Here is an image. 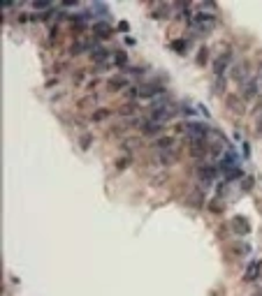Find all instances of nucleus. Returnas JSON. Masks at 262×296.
Masks as SVG:
<instances>
[{"instance_id": "nucleus-1", "label": "nucleus", "mask_w": 262, "mask_h": 296, "mask_svg": "<svg viewBox=\"0 0 262 296\" xmlns=\"http://www.w3.org/2000/svg\"><path fill=\"white\" fill-rule=\"evenodd\" d=\"M126 95L130 100H158V97L167 95L165 91V84L160 81H144V84H137V86H130L126 91Z\"/></svg>"}, {"instance_id": "nucleus-2", "label": "nucleus", "mask_w": 262, "mask_h": 296, "mask_svg": "<svg viewBox=\"0 0 262 296\" xmlns=\"http://www.w3.org/2000/svg\"><path fill=\"white\" fill-rule=\"evenodd\" d=\"M177 114H181V111H179V106L174 104V102H170V97H167V95L153 100L151 102V109H149V118L162 123V125H165L170 118H174Z\"/></svg>"}, {"instance_id": "nucleus-3", "label": "nucleus", "mask_w": 262, "mask_h": 296, "mask_svg": "<svg viewBox=\"0 0 262 296\" xmlns=\"http://www.w3.org/2000/svg\"><path fill=\"white\" fill-rule=\"evenodd\" d=\"M181 130L186 132L188 141L190 144H207L209 134H211V127L207 125V123H202V121H188L181 125Z\"/></svg>"}, {"instance_id": "nucleus-4", "label": "nucleus", "mask_w": 262, "mask_h": 296, "mask_svg": "<svg viewBox=\"0 0 262 296\" xmlns=\"http://www.w3.org/2000/svg\"><path fill=\"white\" fill-rule=\"evenodd\" d=\"M230 70H232V51H223L221 56H216V61H213V84H216V88H223L225 76L230 74Z\"/></svg>"}, {"instance_id": "nucleus-5", "label": "nucleus", "mask_w": 262, "mask_h": 296, "mask_svg": "<svg viewBox=\"0 0 262 296\" xmlns=\"http://www.w3.org/2000/svg\"><path fill=\"white\" fill-rule=\"evenodd\" d=\"M139 130H141V134L156 137V139H158V137H162V130H165V125L147 116V118H141V121H139Z\"/></svg>"}, {"instance_id": "nucleus-6", "label": "nucleus", "mask_w": 262, "mask_h": 296, "mask_svg": "<svg viewBox=\"0 0 262 296\" xmlns=\"http://www.w3.org/2000/svg\"><path fill=\"white\" fill-rule=\"evenodd\" d=\"M239 95H242L244 102H253L257 95H260V88H257V84H255V79H253V74L248 76V79L244 81L242 86H239Z\"/></svg>"}, {"instance_id": "nucleus-7", "label": "nucleus", "mask_w": 262, "mask_h": 296, "mask_svg": "<svg viewBox=\"0 0 262 296\" xmlns=\"http://www.w3.org/2000/svg\"><path fill=\"white\" fill-rule=\"evenodd\" d=\"M174 144H177V139L174 137H158L156 141H153V151L160 155V153H172V148H174Z\"/></svg>"}, {"instance_id": "nucleus-8", "label": "nucleus", "mask_w": 262, "mask_h": 296, "mask_svg": "<svg viewBox=\"0 0 262 296\" xmlns=\"http://www.w3.org/2000/svg\"><path fill=\"white\" fill-rule=\"evenodd\" d=\"M107 86H109V91H123V88H130V76L126 74V72H121V74L111 76L109 81H107Z\"/></svg>"}, {"instance_id": "nucleus-9", "label": "nucleus", "mask_w": 262, "mask_h": 296, "mask_svg": "<svg viewBox=\"0 0 262 296\" xmlns=\"http://www.w3.org/2000/svg\"><path fill=\"white\" fill-rule=\"evenodd\" d=\"M251 74H253V72H251V67H248L246 63H239V65H234V67L230 70V76H232L234 81H237L239 86H242Z\"/></svg>"}, {"instance_id": "nucleus-10", "label": "nucleus", "mask_w": 262, "mask_h": 296, "mask_svg": "<svg viewBox=\"0 0 262 296\" xmlns=\"http://www.w3.org/2000/svg\"><path fill=\"white\" fill-rule=\"evenodd\" d=\"M260 271H262V261L260 259H251L246 264V271H244V280H248V282L257 280V278H260Z\"/></svg>"}, {"instance_id": "nucleus-11", "label": "nucleus", "mask_w": 262, "mask_h": 296, "mask_svg": "<svg viewBox=\"0 0 262 296\" xmlns=\"http://www.w3.org/2000/svg\"><path fill=\"white\" fill-rule=\"evenodd\" d=\"M109 33H111V25L107 23V21H98V23H96V35L100 37V40H105Z\"/></svg>"}, {"instance_id": "nucleus-12", "label": "nucleus", "mask_w": 262, "mask_h": 296, "mask_svg": "<svg viewBox=\"0 0 262 296\" xmlns=\"http://www.w3.org/2000/svg\"><path fill=\"white\" fill-rule=\"evenodd\" d=\"M232 229L239 231V234H248V225H244V218H234V222H232Z\"/></svg>"}, {"instance_id": "nucleus-13", "label": "nucleus", "mask_w": 262, "mask_h": 296, "mask_svg": "<svg viewBox=\"0 0 262 296\" xmlns=\"http://www.w3.org/2000/svg\"><path fill=\"white\" fill-rule=\"evenodd\" d=\"M109 116H111V111H109V109H98L96 114H93V121H96V123H100V121H107Z\"/></svg>"}, {"instance_id": "nucleus-14", "label": "nucleus", "mask_w": 262, "mask_h": 296, "mask_svg": "<svg viewBox=\"0 0 262 296\" xmlns=\"http://www.w3.org/2000/svg\"><path fill=\"white\" fill-rule=\"evenodd\" d=\"M253 79H255V84H257V88H260V93H262V65L257 67L255 72H253Z\"/></svg>"}, {"instance_id": "nucleus-15", "label": "nucleus", "mask_w": 262, "mask_h": 296, "mask_svg": "<svg viewBox=\"0 0 262 296\" xmlns=\"http://www.w3.org/2000/svg\"><path fill=\"white\" fill-rule=\"evenodd\" d=\"M33 7H35V10H49V7H51V3L42 0V3H33Z\"/></svg>"}, {"instance_id": "nucleus-16", "label": "nucleus", "mask_w": 262, "mask_h": 296, "mask_svg": "<svg viewBox=\"0 0 262 296\" xmlns=\"http://www.w3.org/2000/svg\"><path fill=\"white\" fill-rule=\"evenodd\" d=\"M255 127H257V134H262V116L257 118V123H255Z\"/></svg>"}]
</instances>
